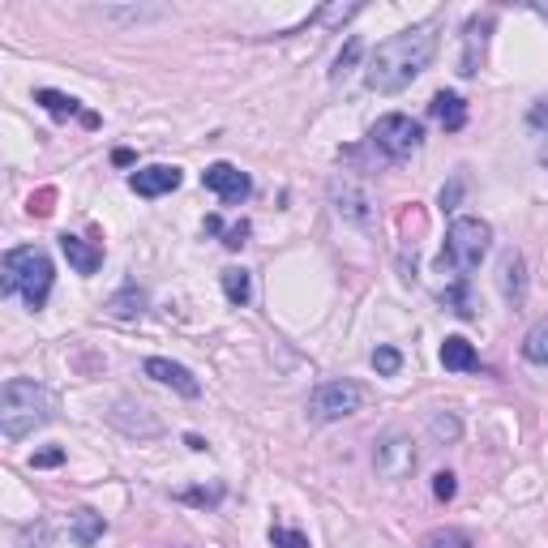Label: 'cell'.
Masks as SVG:
<instances>
[{
    "label": "cell",
    "mask_w": 548,
    "mask_h": 548,
    "mask_svg": "<svg viewBox=\"0 0 548 548\" xmlns=\"http://www.w3.org/2000/svg\"><path fill=\"white\" fill-rule=\"evenodd\" d=\"M437 56V30L429 22L407 26L399 35H390L386 43H377V52L364 65V86L377 95H399L403 86H411Z\"/></svg>",
    "instance_id": "cell-1"
},
{
    "label": "cell",
    "mask_w": 548,
    "mask_h": 548,
    "mask_svg": "<svg viewBox=\"0 0 548 548\" xmlns=\"http://www.w3.org/2000/svg\"><path fill=\"white\" fill-rule=\"evenodd\" d=\"M56 416V399L48 386L26 382V377H9L0 390V433L9 441H22L35 429H43Z\"/></svg>",
    "instance_id": "cell-2"
},
{
    "label": "cell",
    "mask_w": 548,
    "mask_h": 548,
    "mask_svg": "<svg viewBox=\"0 0 548 548\" xmlns=\"http://www.w3.org/2000/svg\"><path fill=\"white\" fill-rule=\"evenodd\" d=\"M52 257L35 249V245H22V249H9L5 253V283H0V292L5 296H22L26 309H43L52 296Z\"/></svg>",
    "instance_id": "cell-3"
},
{
    "label": "cell",
    "mask_w": 548,
    "mask_h": 548,
    "mask_svg": "<svg viewBox=\"0 0 548 548\" xmlns=\"http://www.w3.org/2000/svg\"><path fill=\"white\" fill-rule=\"evenodd\" d=\"M493 249V227L476 215H459L446 227V249H441V270H454L459 279H467L471 270H480V262Z\"/></svg>",
    "instance_id": "cell-4"
},
{
    "label": "cell",
    "mask_w": 548,
    "mask_h": 548,
    "mask_svg": "<svg viewBox=\"0 0 548 548\" xmlns=\"http://www.w3.org/2000/svg\"><path fill=\"white\" fill-rule=\"evenodd\" d=\"M369 142L377 155H386V159H407V155H416L420 142H424V129H420V120H411L403 112H390L382 116L377 125L369 129Z\"/></svg>",
    "instance_id": "cell-5"
},
{
    "label": "cell",
    "mask_w": 548,
    "mask_h": 548,
    "mask_svg": "<svg viewBox=\"0 0 548 548\" xmlns=\"http://www.w3.org/2000/svg\"><path fill=\"white\" fill-rule=\"evenodd\" d=\"M364 403V390L356 382H347V377H339V382H322L313 390V399H309V416L317 424H334V420H347V416H356Z\"/></svg>",
    "instance_id": "cell-6"
},
{
    "label": "cell",
    "mask_w": 548,
    "mask_h": 548,
    "mask_svg": "<svg viewBox=\"0 0 548 548\" xmlns=\"http://www.w3.org/2000/svg\"><path fill=\"white\" fill-rule=\"evenodd\" d=\"M373 467L382 480H407L411 471H416V446H411V437L403 433H386L377 437V450H373Z\"/></svg>",
    "instance_id": "cell-7"
},
{
    "label": "cell",
    "mask_w": 548,
    "mask_h": 548,
    "mask_svg": "<svg viewBox=\"0 0 548 548\" xmlns=\"http://www.w3.org/2000/svg\"><path fill=\"white\" fill-rule=\"evenodd\" d=\"M202 185H206L210 193H219L223 206H240V202H245V197L253 193V180L240 172L236 163H227V159H219V163L206 167V172H202Z\"/></svg>",
    "instance_id": "cell-8"
},
{
    "label": "cell",
    "mask_w": 548,
    "mask_h": 548,
    "mask_svg": "<svg viewBox=\"0 0 548 548\" xmlns=\"http://www.w3.org/2000/svg\"><path fill=\"white\" fill-rule=\"evenodd\" d=\"M142 373L150 377V382H159V386H172L176 394H185V399H197V394H202V382H197L185 364H176V360L150 356V360L142 364Z\"/></svg>",
    "instance_id": "cell-9"
},
{
    "label": "cell",
    "mask_w": 548,
    "mask_h": 548,
    "mask_svg": "<svg viewBox=\"0 0 548 548\" xmlns=\"http://www.w3.org/2000/svg\"><path fill=\"white\" fill-rule=\"evenodd\" d=\"M489 30H493V18H480V13L463 26V56H459L463 78H476V73H480L484 52H489Z\"/></svg>",
    "instance_id": "cell-10"
},
{
    "label": "cell",
    "mask_w": 548,
    "mask_h": 548,
    "mask_svg": "<svg viewBox=\"0 0 548 548\" xmlns=\"http://www.w3.org/2000/svg\"><path fill=\"white\" fill-rule=\"evenodd\" d=\"M180 180H185V172H180V167H172V163H150V167H142V172L129 176V189H133L137 197H163V193H176Z\"/></svg>",
    "instance_id": "cell-11"
},
{
    "label": "cell",
    "mask_w": 548,
    "mask_h": 548,
    "mask_svg": "<svg viewBox=\"0 0 548 548\" xmlns=\"http://www.w3.org/2000/svg\"><path fill=\"white\" fill-rule=\"evenodd\" d=\"M330 202H334V210L347 219V223H369L373 219V202H369V193H364L356 180H334L330 185Z\"/></svg>",
    "instance_id": "cell-12"
},
{
    "label": "cell",
    "mask_w": 548,
    "mask_h": 548,
    "mask_svg": "<svg viewBox=\"0 0 548 548\" xmlns=\"http://www.w3.org/2000/svg\"><path fill=\"white\" fill-rule=\"evenodd\" d=\"M497 283H501V296H506V304H523L527 300V262H523V253H506V257H501Z\"/></svg>",
    "instance_id": "cell-13"
},
{
    "label": "cell",
    "mask_w": 548,
    "mask_h": 548,
    "mask_svg": "<svg viewBox=\"0 0 548 548\" xmlns=\"http://www.w3.org/2000/svg\"><path fill=\"white\" fill-rule=\"evenodd\" d=\"M60 253H65V257H69V266L78 270V274H86V279L103 266V249H99V245H90V240H82V236H73V232L60 236Z\"/></svg>",
    "instance_id": "cell-14"
},
{
    "label": "cell",
    "mask_w": 548,
    "mask_h": 548,
    "mask_svg": "<svg viewBox=\"0 0 548 548\" xmlns=\"http://www.w3.org/2000/svg\"><path fill=\"white\" fill-rule=\"evenodd\" d=\"M429 116H433L446 133H459V129L467 125V103L454 95V90H437L433 103H429Z\"/></svg>",
    "instance_id": "cell-15"
},
{
    "label": "cell",
    "mask_w": 548,
    "mask_h": 548,
    "mask_svg": "<svg viewBox=\"0 0 548 548\" xmlns=\"http://www.w3.org/2000/svg\"><path fill=\"white\" fill-rule=\"evenodd\" d=\"M146 287L137 283V279H129L125 287H120V292L108 300V313L116 317V322H133V317H142L146 313Z\"/></svg>",
    "instance_id": "cell-16"
},
{
    "label": "cell",
    "mask_w": 548,
    "mask_h": 548,
    "mask_svg": "<svg viewBox=\"0 0 548 548\" xmlns=\"http://www.w3.org/2000/svg\"><path fill=\"white\" fill-rule=\"evenodd\" d=\"M441 364H446L450 373H476L480 356H476V347H471L463 334H450V339L441 343Z\"/></svg>",
    "instance_id": "cell-17"
},
{
    "label": "cell",
    "mask_w": 548,
    "mask_h": 548,
    "mask_svg": "<svg viewBox=\"0 0 548 548\" xmlns=\"http://www.w3.org/2000/svg\"><path fill=\"white\" fill-rule=\"evenodd\" d=\"M103 531H108V519H103L99 510H90V506L73 510V527H69V536H73V544H78V548L99 544V540H103Z\"/></svg>",
    "instance_id": "cell-18"
},
{
    "label": "cell",
    "mask_w": 548,
    "mask_h": 548,
    "mask_svg": "<svg viewBox=\"0 0 548 548\" xmlns=\"http://www.w3.org/2000/svg\"><path fill=\"white\" fill-rule=\"evenodd\" d=\"M35 103L48 116H56V120H69V116H90V112H82V103L73 99V95H65V90H52V86H43V90H35Z\"/></svg>",
    "instance_id": "cell-19"
},
{
    "label": "cell",
    "mask_w": 548,
    "mask_h": 548,
    "mask_svg": "<svg viewBox=\"0 0 548 548\" xmlns=\"http://www.w3.org/2000/svg\"><path fill=\"white\" fill-rule=\"evenodd\" d=\"M223 296L236 304H249V296H253V279H249V270H240V266H227L223 270Z\"/></svg>",
    "instance_id": "cell-20"
},
{
    "label": "cell",
    "mask_w": 548,
    "mask_h": 548,
    "mask_svg": "<svg viewBox=\"0 0 548 548\" xmlns=\"http://www.w3.org/2000/svg\"><path fill=\"white\" fill-rule=\"evenodd\" d=\"M523 360L548 364V317H540V322L523 334Z\"/></svg>",
    "instance_id": "cell-21"
},
{
    "label": "cell",
    "mask_w": 548,
    "mask_h": 548,
    "mask_svg": "<svg viewBox=\"0 0 548 548\" xmlns=\"http://www.w3.org/2000/svg\"><path fill=\"white\" fill-rule=\"evenodd\" d=\"M441 304H446L454 317H476V296H471L467 279H459L454 287H446V292H441Z\"/></svg>",
    "instance_id": "cell-22"
},
{
    "label": "cell",
    "mask_w": 548,
    "mask_h": 548,
    "mask_svg": "<svg viewBox=\"0 0 548 548\" xmlns=\"http://www.w3.org/2000/svg\"><path fill=\"white\" fill-rule=\"evenodd\" d=\"M420 548H476V540H471L467 531H459V527H437V531H429V536L420 540Z\"/></svg>",
    "instance_id": "cell-23"
},
{
    "label": "cell",
    "mask_w": 548,
    "mask_h": 548,
    "mask_svg": "<svg viewBox=\"0 0 548 548\" xmlns=\"http://www.w3.org/2000/svg\"><path fill=\"white\" fill-rule=\"evenodd\" d=\"M429 433L441 441V446H454V441L463 437V420L454 416V411H437V416L429 420Z\"/></svg>",
    "instance_id": "cell-24"
},
{
    "label": "cell",
    "mask_w": 548,
    "mask_h": 548,
    "mask_svg": "<svg viewBox=\"0 0 548 548\" xmlns=\"http://www.w3.org/2000/svg\"><path fill=\"white\" fill-rule=\"evenodd\" d=\"M373 369L382 373V377H394V373L403 369V352H399V347H377V352H373Z\"/></svg>",
    "instance_id": "cell-25"
},
{
    "label": "cell",
    "mask_w": 548,
    "mask_h": 548,
    "mask_svg": "<svg viewBox=\"0 0 548 548\" xmlns=\"http://www.w3.org/2000/svg\"><path fill=\"white\" fill-rule=\"evenodd\" d=\"M227 497V489H223V484H215V489H185V493H180V501H185V506H219V501Z\"/></svg>",
    "instance_id": "cell-26"
},
{
    "label": "cell",
    "mask_w": 548,
    "mask_h": 548,
    "mask_svg": "<svg viewBox=\"0 0 548 548\" xmlns=\"http://www.w3.org/2000/svg\"><path fill=\"white\" fill-rule=\"evenodd\" d=\"M270 548H309V536L292 527H270Z\"/></svg>",
    "instance_id": "cell-27"
},
{
    "label": "cell",
    "mask_w": 548,
    "mask_h": 548,
    "mask_svg": "<svg viewBox=\"0 0 548 548\" xmlns=\"http://www.w3.org/2000/svg\"><path fill=\"white\" fill-rule=\"evenodd\" d=\"M356 60H360V39H347V48H343L339 56H334V69H330V78H334V82H343V73L352 69Z\"/></svg>",
    "instance_id": "cell-28"
},
{
    "label": "cell",
    "mask_w": 548,
    "mask_h": 548,
    "mask_svg": "<svg viewBox=\"0 0 548 548\" xmlns=\"http://www.w3.org/2000/svg\"><path fill=\"white\" fill-rule=\"evenodd\" d=\"M454 493H459V480H454V471H437V476H433V497H437V501H454Z\"/></svg>",
    "instance_id": "cell-29"
},
{
    "label": "cell",
    "mask_w": 548,
    "mask_h": 548,
    "mask_svg": "<svg viewBox=\"0 0 548 548\" xmlns=\"http://www.w3.org/2000/svg\"><path fill=\"white\" fill-rule=\"evenodd\" d=\"M360 9H364V5H334V9H322V13H317V18L330 22V26H339V22H347V18H356Z\"/></svg>",
    "instance_id": "cell-30"
},
{
    "label": "cell",
    "mask_w": 548,
    "mask_h": 548,
    "mask_svg": "<svg viewBox=\"0 0 548 548\" xmlns=\"http://www.w3.org/2000/svg\"><path fill=\"white\" fill-rule=\"evenodd\" d=\"M245 240H249V223H245V219L232 223V227H223V245H227V249H240Z\"/></svg>",
    "instance_id": "cell-31"
},
{
    "label": "cell",
    "mask_w": 548,
    "mask_h": 548,
    "mask_svg": "<svg viewBox=\"0 0 548 548\" xmlns=\"http://www.w3.org/2000/svg\"><path fill=\"white\" fill-rule=\"evenodd\" d=\"M52 197H56L52 189H39L35 197H30V215H39V219H43V215H52Z\"/></svg>",
    "instance_id": "cell-32"
},
{
    "label": "cell",
    "mask_w": 548,
    "mask_h": 548,
    "mask_svg": "<svg viewBox=\"0 0 548 548\" xmlns=\"http://www.w3.org/2000/svg\"><path fill=\"white\" fill-rule=\"evenodd\" d=\"M60 463H65V450H60V446H52V450H39L35 459H30V467H60Z\"/></svg>",
    "instance_id": "cell-33"
},
{
    "label": "cell",
    "mask_w": 548,
    "mask_h": 548,
    "mask_svg": "<svg viewBox=\"0 0 548 548\" xmlns=\"http://www.w3.org/2000/svg\"><path fill=\"white\" fill-rule=\"evenodd\" d=\"M459 193H463V180H454V185H450V189H441V206H446V210H450L454 202H459Z\"/></svg>",
    "instance_id": "cell-34"
},
{
    "label": "cell",
    "mask_w": 548,
    "mask_h": 548,
    "mask_svg": "<svg viewBox=\"0 0 548 548\" xmlns=\"http://www.w3.org/2000/svg\"><path fill=\"white\" fill-rule=\"evenodd\" d=\"M112 163H116V167H129V163H133V150H116Z\"/></svg>",
    "instance_id": "cell-35"
},
{
    "label": "cell",
    "mask_w": 548,
    "mask_h": 548,
    "mask_svg": "<svg viewBox=\"0 0 548 548\" xmlns=\"http://www.w3.org/2000/svg\"><path fill=\"white\" fill-rule=\"evenodd\" d=\"M531 9H536V13H540V18L548 22V0H536V5H531Z\"/></svg>",
    "instance_id": "cell-36"
},
{
    "label": "cell",
    "mask_w": 548,
    "mask_h": 548,
    "mask_svg": "<svg viewBox=\"0 0 548 548\" xmlns=\"http://www.w3.org/2000/svg\"><path fill=\"white\" fill-rule=\"evenodd\" d=\"M544 137H548V133H544ZM540 163H548V142L540 146Z\"/></svg>",
    "instance_id": "cell-37"
}]
</instances>
